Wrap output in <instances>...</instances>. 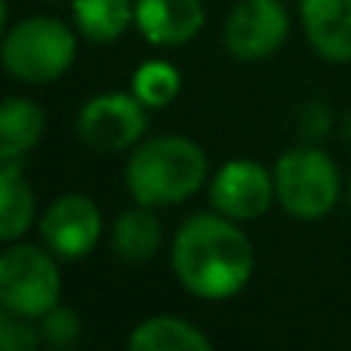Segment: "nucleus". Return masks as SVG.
<instances>
[{"instance_id":"5","label":"nucleus","mask_w":351,"mask_h":351,"mask_svg":"<svg viewBox=\"0 0 351 351\" xmlns=\"http://www.w3.org/2000/svg\"><path fill=\"white\" fill-rule=\"evenodd\" d=\"M62 280L56 259L40 247L16 243L0 256V302L3 311L22 317H43L59 305Z\"/></svg>"},{"instance_id":"10","label":"nucleus","mask_w":351,"mask_h":351,"mask_svg":"<svg viewBox=\"0 0 351 351\" xmlns=\"http://www.w3.org/2000/svg\"><path fill=\"white\" fill-rule=\"evenodd\" d=\"M204 22L200 0H136V25L154 47H182L200 34Z\"/></svg>"},{"instance_id":"18","label":"nucleus","mask_w":351,"mask_h":351,"mask_svg":"<svg viewBox=\"0 0 351 351\" xmlns=\"http://www.w3.org/2000/svg\"><path fill=\"white\" fill-rule=\"evenodd\" d=\"M28 317L12 315V311H3L0 315V346L3 351H34L40 346V330L28 327Z\"/></svg>"},{"instance_id":"12","label":"nucleus","mask_w":351,"mask_h":351,"mask_svg":"<svg viewBox=\"0 0 351 351\" xmlns=\"http://www.w3.org/2000/svg\"><path fill=\"white\" fill-rule=\"evenodd\" d=\"M133 351H210L213 342L191 321L173 315H154L142 321L130 336Z\"/></svg>"},{"instance_id":"16","label":"nucleus","mask_w":351,"mask_h":351,"mask_svg":"<svg viewBox=\"0 0 351 351\" xmlns=\"http://www.w3.org/2000/svg\"><path fill=\"white\" fill-rule=\"evenodd\" d=\"M77 31L93 43H111L136 22L133 0H74Z\"/></svg>"},{"instance_id":"15","label":"nucleus","mask_w":351,"mask_h":351,"mask_svg":"<svg viewBox=\"0 0 351 351\" xmlns=\"http://www.w3.org/2000/svg\"><path fill=\"white\" fill-rule=\"evenodd\" d=\"M0 237L12 243L31 228L34 219V191L12 160H3L0 167Z\"/></svg>"},{"instance_id":"22","label":"nucleus","mask_w":351,"mask_h":351,"mask_svg":"<svg viewBox=\"0 0 351 351\" xmlns=\"http://www.w3.org/2000/svg\"><path fill=\"white\" fill-rule=\"evenodd\" d=\"M348 204H351V179H348Z\"/></svg>"},{"instance_id":"19","label":"nucleus","mask_w":351,"mask_h":351,"mask_svg":"<svg viewBox=\"0 0 351 351\" xmlns=\"http://www.w3.org/2000/svg\"><path fill=\"white\" fill-rule=\"evenodd\" d=\"M40 339L43 342H49V346H68V342H74L77 339V333H80V321H77V315H74L71 308H49L47 315L40 317Z\"/></svg>"},{"instance_id":"4","label":"nucleus","mask_w":351,"mask_h":351,"mask_svg":"<svg viewBox=\"0 0 351 351\" xmlns=\"http://www.w3.org/2000/svg\"><path fill=\"white\" fill-rule=\"evenodd\" d=\"M278 204L296 219H321L339 204V170L317 148H290L274 167Z\"/></svg>"},{"instance_id":"21","label":"nucleus","mask_w":351,"mask_h":351,"mask_svg":"<svg viewBox=\"0 0 351 351\" xmlns=\"http://www.w3.org/2000/svg\"><path fill=\"white\" fill-rule=\"evenodd\" d=\"M346 127H348V130H346V133H348V139H351V114H348V123H346Z\"/></svg>"},{"instance_id":"7","label":"nucleus","mask_w":351,"mask_h":351,"mask_svg":"<svg viewBox=\"0 0 351 351\" xmlns=\"http://www.w3.org/2000/svg\"><path fill=\"white\" fill-rule=\"evenodd\" d=\"M290 12L280 0H241L225 22V47L241 62H262L280 49Z\"/></svg>"},{"instance_id":"2","label":"nucleus","mask_w":351,"mask_h":351,"mask_svg":"<svg viewBox=\"0 0 351 351\" xmlns=\"http://www.w3.org/2000/svg\"><path fill=\"white\" fill-rule=\"evenodd\" d=\"M206 179V154L182 136H154L142 142L127 164V188L142 206L182 204Z\"/></svg>"},{"instance_id":"14","label":"nucleus","mask_w":351,"mask_h":351,"mask_svg":"<svg viewBox=\"0 0 351 351\" xmlns=\"http://www.w3.org/2000/svg\"><path fill=\"white\" fill-rule=\"evenodd\" d=\"M152 210L154 206L139 204L136 210L117 216L114 228H111V243H114V253L123 262H148L160 250L164 228H160V219Z\"/></svg>"},{"instance_id":"20","label":"nucleus","mask_w":351,"mask_h":351,"mask_svg":"<svg viewBox=\"0 0 351 351\" xmlns=\"http://www.w3.org/2000/svg\"><path fill=\"white\" fill-rule=\"evenodd\" d=\"M299 127L308 139H317V136H327L330 133V111L324 102H308L299 114Z\"/></svg>"},{"instance_id":"8","label":"nucleus","mask_w":351,"mask_h":351,"mask_svg":"<svg viewBox=\"0 0 351 351\" xmlns=\"http://www.w3.org/2000/svg\"><path fill=\"white\" fill-rule=\"evenodd\" d=\"M99 231H102V213L86 194H62L40 216L43 243L62 259H84L86 253H93Z\"/></svg>"},{"instance_id":"13","label":"nucleus","mask_w":351,"mask_h":351,"mask_svg":"<svg viewBox=\"0 0 351 351\" xmlns=\"http://www.w3.org/2000/svg\"><path fill=\"white\" fill-rule=\"evenodd\" d=\"M47 117L31 99L10 96L0 108V160H12L16 164L25 152L40 142Z\"/></svg>"},{"instance_id":"11","label":"nucleus","mask_w":351,"mask_h":351,"mask_svg":"<svg viewBox=\"0 0 351 351\" xmlns=\"http://www.w3.org/2000/svg\"><path fill=\"white\" fill-rule=\"evenodd\" d=\"M302 28L327 62H351V0H299Z\"/></svg>"},{"instance_id":"9","label":"nucleus","mask_w":351,"mask_h":351,"mask_svg":"<svg viewBox=\"0 0 351 351\" xmlns=\"http://www.w3.org/2000/svg\"><path fill=\"white\" fill-rule=\"evenodd\" d=\"M271 197H278L274 179L256 160H228L210 185L213 206L234 222L259 219L271 206Z\"/></svg>"},{"instance_id":"1","label":"nucleus","mask_w":351,"mask_h":351,"mask_svg":"<svg viewBox=\"0 0 351 351\" xmlns=\"http://www.w3.org/2000/svg\"><path fill=\"white\" fill-rule=\"evenodd\" d=\"M173 271L191 296L231 299L253 274V243L222 213L191 216L173 241Z\"/></svg>"},{"instance_id":"6","label":"nucleus","mask_w":351,"mask_h":351,"mask_svg":"<svg viewBox=\"0 0 351 351\" xmlns=\"http://www.w3.org/2000/svg\"><path fill=\"white\" fill-rule=\"evenodd\" d=\"M145 105L127 93H102L80 108L77 133L93 152L114 154L136 145L145 133Z\"/></svg>"},{"instance_id":"17","label":"nucleus","mask_w":351,"mask_h":351,"mask_svg":"<svg viewBox=\"0 0 351 351\" xmlns=\"http://www.w3.org/2000/svg\"><path fill=\"white\" fill-rule=\"evenodd\" d=\"M133 96L145 108H164L179 96V71L170 62H145L133 74Z\"/></svg>"},{"instance_id":"3","label":"nucleus","mask_w":351,"mask_h":351,"mask_svg":"<svg viewBox=\"0 0 351 351\" xmlns=\"http://www.w3.org/2000/svg\"><path fill=\"white\" fill-rule=\"evenodd\" d=\"M3 68L22 84H49L74 62V34L65 22L34 16L12 25L3 37Z\"/></svg>"}]
</instances>
